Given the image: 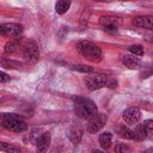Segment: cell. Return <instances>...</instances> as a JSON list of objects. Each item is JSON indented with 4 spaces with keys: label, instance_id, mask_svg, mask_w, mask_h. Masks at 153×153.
<instances>
[{
    "label": "cell",
    "instance_id": "6da1fadb",
    "mask_svg": "<svg viewBox=\"0 0 153 153\" xmlns=\"http://www.w3.org/2000/svg\"><path fill=\"white\" fill-rule=\"evenodd\" d=\"M73 102H74V111L78 117L82 120H91L97 115L98 109L92 100L85 97L76 96V97H73Z\"/></svg>",
    "mask_w": 153,
    "mask_h": 153
},
{
    "label": "cell",
    "instance_id": "7a4b0ae2",
    "mask_svg": "<svg viewBox=\"0 0 153 153\" xmlns=\"http://www.w3.org/2000/svg\"><path fill=\"white\" fill-rule=\"evenodd\" d=\"M85 84L90 91L99 90L102 87H109V88L117 87V80L112 76L104 75V74H96V75L87 76L85 79Z\"/></svg>",
    "mask_w": 153,
    "mask_h": 153
},
{
    "label": "cell",
    "instance_id": "3957f363",
    "mask_svg": "<svg viewBox=\"0 0 153 153\" xmlns=\"http://www.w3.org/2000/svg\"><path fill=\"white\" fill-rule=\"evenodd\" d=\"M76 49H78V51H79L86 60H88V61L99 62V61L102 60V56H103L102 49H100L97 44L92 43L91 41H86V39L80 41V42L76 44Z\"/></svg>",
    "mask_w": 153,
    "mask_h": 153
},
{
    "label": "cell",
    "instance_id": "277c9868",
    "mask_svg": "<svg viewBox=\"0 0 153 153\" xmlns=\"http://www.w3.org/2000/svg\"><path fill=\"white\" fill-rule=\"evenodd\" d=\"M0 123L5 129L14 133H23L27 128L26 122L16 114H1Z\"/></svg>",
    "mask_w": 153,
    "mask_h": 153
},
{
    "label": "cell",
    "instance_id": "5b68a950",
    "mask_svg": "<svg viewBox=\"0 0 153 153\" xmlns=\"http://www.w3.org/2000/svg\"><path fill=\"white\" fill-rule=\"evenodd\" d=\"M23 56H24V60L30 65H33L37 62L39 57V51L35 41L32 39L26 41V43L23 47Z\"/></svg>",
    "mask_w": 153,
    "mask_h": 153
},
{
    "label": "cell",
    "instance_id": "8992f818",
    "mask_svg": "<svg viewBox=\"0 0 153 153\" xmlns=\"http://www.w3.org/2000/svg\"><path fill=\"white\" fill-rule=\"evenodd\" d=\"M108 117L104 114H97L94 117H92L88 123H87V131L90 134H96L98 133L105 124H106Z\"/></svg>",
    "mask_w": 153,
    "mask_h": 153
},
{
    "label": "cell",
    "instance_id": "52a82bcc",
    "mask_svg": "<svg viewBox=\"0 0 153 153\" xmlns=\"http://www.w3.org/2000/svg\"><path fill=\"white\" fill-rule=\"evenodd\" d=\"M23 32V25L17 23H6L0 26V33L7 37H18Z\"/></svg>",
    "mask_w": 153,
    "mask_h": 153
},
{
    "label": "cell",
    "instance_id": "ba28073f",
    "mask_svg": "<svg viewBox=\"0 0 153 153\" xmlns=\"http://www.w3.org/2000/svg\"><path fill=\"white\" fill-rule=\"evenodd\" d=\"M99 23L100 25L104 27L105 31L111 32V33H116L118 30V24L120 20L115 17H110V16H103L99 18Z\"/></svg>",
    "mask_w": 153,
    "mask_h": 153
},
{
    "label": "cell",
    "instance_id": "9c48e42d",
    "mask_svg": "<svg viewBox=\"0 0 153 153\" xmlns=\"http://www.w3.org/2000/svg\"><path fill=\"white\" fill-rule=\"evenodd\" d=\"M122 117L127 124H135L139 122V120L141 117V111L136 106H130L123 111Z\"/></svg>",
    "mask_w": 153,
    "mask_h": 153
},
{
    "label": "cell",
    "instance_id": "30bf717a",
    "mask_svg": "<svg viewBox=\"0 0 153 153\" xmlns=\"http://www.w3.org/2000/svg\"><path fill=\"white\" fill-rule=\"evenodd\" d=\"M133 24L141 29L153 30V17L152 16H137L134 18Z\"/></svg>",
    "mask_w": 153,
    "mask_h": 153
},
{
    "label": "cell",
    "instance_id": "8fae6325",
    "mask_svg": "<svg viewBox=\"0 0 153 153\" xmlns=\"http://www.w3.org/2000/svg\"><path fill=\"white\" fill-rule=\"evenodd\" d=\"M50 143V134L43 133L36 141V152L37 153H45Z\"/></svg>",
    "mask_w": 153,
    "mask_h": 153
},
{
    "label": "cell",
    "instance_id": "7c38bea8",
    "mask_svg": "<svg viewBox=\"0 0 153 153\" xmlns=\"http://www.w3.org/2000/svg\"><path fill=\"white\" fill-rule=\"evenodd\" d=\"M122 63H123L126 67L130 68V69H135V68H137V67L141 65V61H140V59L136 57L135 55L128 54V55H123V56H122Z\"/></svg>",
    "mask_w": 153,
    "mask_h": 153
},
{
    "label": "cell",
    "instance_id": "4fadbf2b",
    "mask_svg": "<svg viewBox=\"0 0 153 153\" xmlns=\"http://www.w3.org/2000/svg\"><path fill=\"white\" fill-rule=\"evenodd\" d=\"M82 137V129L79 126H74L69 130V139L74 145H78Z\"/></svg>",
    "mask_w": 153,
    "mask_h": 153
},
{
    "label": "cell",
    "instance_id": "5bb4252c",
    "mask_svg": "<svg viewBox=\"0 0 153 153\" xmlns=\"http://www.w3.org/2000/svg\"><path fill=\"white\" fill-rule=\"evenodd\" d=\"M111 143H112V134L109 133V131H105L103 134H100L99 136V145L103 149H108L111 147Z\"/></svg>",
    "mask_w": 153,
    "mask_h": 153
},
{
    "label": "cell",
    "instance_id": "9a60e30c",
    "mask_svg": "<svg viewBox=\"0 0 153 153\" xmlns=\"http://www.w3.org/2000/svg\"><path fill=\"white\" fill-rule=\"evenodd\" d=\"M116 131L117 134L121 136V137H124V139H128V140H134V131L131 129H129L127 126L122 124V126H118L116 128Z\"/></svg>",
    "mask_w": 153,
    "mask_h": 153
},
{
    "label": "cell",
    "instance_id": "2e32d148",
    "mask_svg": "<svg viewBox=\"0 0 153 153\" xmlns=\"http://www.w3.org/2000/svg\"><path fill=\"white\" fill-rule=\"evenodd\" d=\"M0 149L6 153H20L22 148L17 145L8 143V142H0Z\"/></svg>",
    "mask_w": 153,
    "mask_h": 153
},
{
    "label": "cell",
    "instance_id": "e0dca14e",
    "mask_svg": "<svg viewBox=\"0 0 153 153\" xmlns=\"http://www.w3.org/2000/svg\"><path fill=\"white\" fill-rule=\"evenodd\" d=\"M71 7V1H66V0H60L56 2L55 5V11L57 14H63L66 13Z\"/></svg>",
    "mask_w": 153,
    "mask_h": 153
},
{
    "label": "cell",
    "instance_id": "ac0fdd59",
    "mask_svg": "<svg viewBox=\"0 0 153 153\" xmlns=\"http://www.w3.org/2000/svg\"><path fill=\"white\" fill-rule=\"evenodd\" d=\"M19 43H20V39L19 38H16V39H12V41L7 42L6 45H5V48H4L5 54H12V53H14L18 49Z\"/></svg>",
    "mask_w": 153,
    "mask_h": 153
},
{
    "label": "cell",
    "instance_id": "d6986e66",
    "mask_svg": "<svg viewBox=\"0 0 153 153\" xmlns=\"http://www.w3.org/2000/svg\"><path fill=\"white\" fill-rule=\"evenodd\" d=\"M133 131H134V137H135V140H139V141L145 140V139L148 136V134H147L146 129L142 127V124H137V126L134 128Z\"/></svg>",
    "mask_w": 153,
    "mask_h": 153
},
{
    "label": "cell",
    "instance_id": "ffe728a7",
    "mask_svg": "<svg viewBox=\"0 0 153 153\" xmlns=\"http://www.w3.org/2000/svg\"><path fill=\"white\" fill-rule=\"evenodd\" d=\"M129 51L135 55V56H142L145 54V50H143V47L140 45V44H133L129 47Z\"/></svg>",
    "mask_w": 153,
    "mask_h": 153
},
{
    "label": "cell",
    "instance_id": "44dd1931",
    "mask_svg": "<svg viewBox=\"0 0 153 153\" xmlns=\"http://www.w3.org/2000/svg\"><path fill=\"white\" fill-rule=\"evenodd\" d=\"M72 68L78 72H81V73H93L94 72V69L91 66H86V65H74V66H72Z\"/></svg>",
    "mask_w": 153,
    "mask_h": 153
},
{
    "label": "cell",
    "instance_id": "7402d4cb",
    "mask_svg": "<svg viewBox=\"0 0 153 153\" xmlns=\"http://www.w3.org/2000/svg\"><path fill=\"white\" fill-rule=\"evenodd\" d=\"M128 151H129V147L126 143L116 142V145H115V152L116 153H127Z\"/></svg>",
    "mask_w": 153,
    "mask_h": 153
},
{
    "label": "cell",
    "instance_id": "603a6c76",
    "mask_svg": "<svg viewBox=\"0 0 153 153\" xmlns=\"http://www.w3.org/2000/svg\"><path fill=\"white\" fill-rule=\"evenodd\" d=\"M141 124H142V127L146 129V131H147L148 135L153 134V120H146V121H143Z\"/></svg>",
    "mask_w": 153,
    "mask_h": 153
},
{
    "label": "cell",
    "instance_id": "cb8c5ba5",
    "mask_svg": "<svg viewBox=\"0 0 153 153\" xmlns=\"http://www.w3.org/2000/svg\"><path fill=\"white\" fill-rule=\"evenodd\" d=\"M10 80V76L5 73V72H0V82L1 84H5V82H7Z\"/></svg>",
    "mask_w": 153,
    "mask_h": 153
},
{
    "label": "cell",
    "instance_id": "d4e9b609",
    "mask_svg": "<svg viewBox=\"0 0 153 153\" xmlns=\"http://www.w3.org/2000/svg\"><path fill=\"white\" fill-rule=\"evenodd\" d=\"M141 153H153V147H149V148H147V149L142 151Z\"/></svg>",
    "mask_w": 153,
    "mask_h": 153
},
{
    "label": "cell",
    "instance_id": "484cf974",
    "mask_svg": "<svg viewBox=\"0 0 153 153\" xmlns=\"http://www.w3.org/2000/svg\"><path fill=\"white\" fill-rule=\"evenodd\" d=\"M92 153H106L105 151H102V149H93Z\"/></svg>",
    "mask_w": 153,
    "mask_h": 153
}]
</instances>
